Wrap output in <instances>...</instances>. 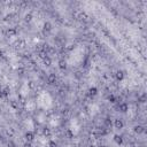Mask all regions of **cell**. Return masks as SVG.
I'll use <instances>...</instances> for the list:
<instances>
[{
	"label": "cell",
	"mask_w": 147,
	"mask_h": 147,
	"mask_svg": "<svg viewBox=\"0 0 147 147\" xmlns=\"http://www.w3.org/2000/svg\"><path fill=\"white\" fill-rule=\"evenodd\" d=\"M38 103H39L41 107H44V108L49 107L51 103H52L49 95H48L47 93H42V94H40V96H39V99H38Z\"/></svg>",
	"instance_id": "6da1fadb"
}]
</instances>
